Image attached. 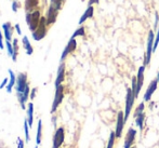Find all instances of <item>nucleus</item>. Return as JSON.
Listing matches in <instances>:
<instances>
[{"label":"nucleus","instance_id":"f257e3e1","mask_svg":"<svg viewBox=\"0 0 159 148\" xmlns=\"http://www.w3.org/2000/svg\"><path fill=\"white\" fill-rule=\"evenodd\" d=\"M30 86L27 82V75L24 73H21L16 76V84H15V91H16V96L19 103L22 102L23 100L24 93H25L27 87Z\"/></svg>","mask_w":159,"mask_h":148},{"label":"nucleus","instance_id":"f03ea898","mask_svg":"<svg viewBox=\"0 0 159 148\" xmlns=\"http://www.w3.org/2000/svg\"><path fill=\"white\" fill-rule=\"evenodd\" d=\"M40 20H41V16H40L39 11L28 12L27 14H26V22H27V25L32 33H34V31L37 29V27L39 26Z\"/></svg>","mask_w":159,"mask_h":148},{"label":"nucleus","instance_id":"7ed1b4c3","mask_svg":"<svg viewBox=\"0 0 159 148\" xmlns=\"http://www.w3.org/2000/svg\"><path fill=\"white\" fill-rule=\"evenodd\" d=\"M47 26H48V25H47L46 17H41V20H40V23H39V26H38L37 29L34 31V33H32L34 40H36V41H39V40L43 39L44 36L47 35Z\"/></svg>","mask_w":159,"mask_h":148},{"label":"nucleus","instance_id":"20e7f679","mask_svg":"<svg viewBox=\"0 0 159 148\" xmlns=\"http://www.w3.org/2000/svg\"><path fill=\"white\" fill-rule=\"evenodd\" d=\"M134 100H135V95L132 89L127 90V97H126V110H125V120H128L130 114H131L132 107L134 104Z\"/></svg>","mask_w":159,"mask_h":148},{"label":"nucleus","instance_id":"39448f33","mask_svg":"<svg viewBox=\"0 0 159 148\" xmlns=\"http://www.w3.org/2000/svg\"><path fill=\"white\" fill-rule=\"evenodd\" d=\"M154 41H155V37H154L153 30H149L148 34V40H147V49H146V54H145V61H144V66L149 64L152 57V53L154 50Z\"/></svg>","mask_w":159,"mask_h":148},{"label":"nucleus","instance_id":"423d86ee","mask_svg":"<svg viewBox=\"0 0 159 148\" xmlns=\"http://www.w3.org/2000/svg\"><path fill=\"white\" fill-rule=\"evenodd\" d=\"M64 98V87L60 86L57 87V90H55V95H54V100H53V104H52V108H51V113H54L57 109L59 105L62 103Z\"/></svg>","mask_w":159,"mask_h":148},{"label":"nucleus","instance_id":"0eeeda50","mask_svg":"<svg viewBox=\"0 0 159 148\" xmlns=\"http://www.w3.org/2000/svg\"><path fill=\"white\" fill-rule=\"evenodd\" d=\"M65 138V132L64 128H59L55 131V134L53 136V147L52 148H60L62 146V144L64 143Z\"/></svg>","mask_w":159,"mask_h":148},{"label":"nucleus","instance_id":"6e6552de","mask_svg":"<svg viewBox=\"0 0 159 148\" xmlns=\"http://www.w3.org/2000/svg\"><path fill=\"white\" fill-rule=\"evenodd\" d=\"M76 48H77V41H76L74 38H70L68 43H67V46L65 47L63 53H62V55H61V62L63 63V61L66 59L67 55L70 54L71 52H74V51L76 50Z\"/></svg>","mask_w":159,"mask_h":148},{"label":"nucleus","instance_id":"1a4fd4ad","mask_svg":"<svg viewBox=\"0 0 159 148\" xmlns=\"http://www.w3.org/2000/svg\"><path fill=\"white\" fill-rule=\"evenodd\" d=\"M144 71H145V66H141L139 68L138 71V76H136V95L135 97L139 96V93H140L141 89L143 87V83H144Z\"/></svg>","mask_w":159,"mask_h":148},{"label":"nucleus","instance_id":"9d476101","mask_svg":"<svg viewBox=\"0 0 159 148\" xmlns=\"http://www.w3.org/2000/svg\"><path fill=\"white\" fill-rule=\"evenodd\" d=\"M125 120L124 118V113L122 111H119L118 113V116H117V125H116V137H121V134H122V130H124V127H125Z\"/></svg>","mask_w":159,"mask_h":148},{"label":"nucleus","instance_id":"9b49d317","mask_svg":"<svg viewBox=\"0 0 159 148\" xmlns=\"http://www.w3.org/2000/svg\"><path fill=\"white\" fill-rule=\"evenodd\" d=\"M135 135H136V131L134 129H129L128 131L126 138H125V144H124V148H131L132 144H133L134 140H135Z\"/></svg>","mask_w":159,"mask_h":148},{"label":"nucleus","instance_id":"f8f14e48","mask_svg":"<svg viewBox=\"0 0 159 148\" xmlns=\"http://www.w3.org/2000/svg\"><path fill=\"white\" fill-rule=\"evenodd\" d=\"M65 79V64L61 63L57 68V79H55V88L62 86V82Z\"/></svg>","mask_w":159,"mask_h":148},{"label":"nucleus","instance_id":"ddd939ff","mask_svg":"<svg viewBox=\"0 0 159 148\" xmlns=\"http://www.w3.org/2000/svg\"><path fill=\"white\" fill-rule=\"evenodd\" d=\"M57 13H59V10H57L55 8L50 6L48 10V15H47L46 20H47V25H51V24L55 23L57 17Z\"/></svg>","mask_w":159,"mask_h":148},{"label":"nucleus","instance_id":"4468645a","mask_svg":"<svg viewBox=\"0 0 159 148\" xmlns=\"http://www.w3.org/2000/svg\"><path fill=\"white\" fill-rule=\"evenodd\" d=\"M157 84H158V81L157 79L156 80H153V81L149 83L148 88H147L146 92H145L144 94V101H146V102H148L149 100L152 98V95L154 94V92L156 91V89H157Z\"/></svg>","mask_w":159,"mask_h":148},{"label":"nucleus","instance_id":"2eb2a0df","mask_svg":"<svg viewBox=\"0 0 159 148\" xmlns=\"http://www.w3.org/2000/svg\"><path fill=\"white\" fill-rule=\"evenodd\" d=\"M2 29H3V35H4V38H6V41H11V40H12L13 27L10 22L4 23L3 25H2Z\"/></svg>","mask_w":159,"mask_h":148},{"label":"nucleus","instance_id":"dca6fc26","mask_svg":"<svg viewBox=\"0 0 159 148\" xmlns=\"http://www.w3.org/2000/svg\"><path fill=\"white\" fill-rule=\"evenodd\" d=\"M9 75H10V79H9V83L8 86H7V92L8 93H11L12 92V89L15 87V84H16V76H15V74L13 73L11 69H9Z\"/></svg>","mask_w":159,"mask_h":148},{"label":"nucleus","instance_id":"f3484780","mask_svg":"<svg viewBox=\"0 0 159 148\" xmlns=\"http://www.w3.org/2000/svg\"><path fill=\"white\" fill-rule=\"evenodd\" d=\"M93 12H94V9H93V7L91 6V7H88L87 8V10L84 11V13L82 14V16L80 17V20H79V25H81V24H84V22L87 21L88 19H90V17H92L93 16Z\"/></svg>","mask_w":159,"mask_h":148},{"label":"nucleus","instance_id":"a211bd4d","mask_svg":"<svg viewBox=\"0 0 159 148\" xmlns=\"http://www.w3.org/2000/svg\"><path fill=\"white\" fill-rule=\"evenodd\" d=\"M22 42H23V47L26 51V54L27 55H32L33 52H34V49H33V46L30 44V41L28 40V37L27 36H24L23 39H22Z\"/></svg>","mask_w":159,"mask_h":148},{"label":"nucleus","instance_id":"6ab92c4d","mask_svg":"<svg viewBox=\"0 0 159 148\" xmlns=\"http://www.w3.org/2000/svg\"><path fill=\"white\" fill-rule=\"evenodd\" d=\"M27 121L30 128H33V122H34V104L33 103H28L27 105Z\"/></svg>","mask_w":159,"mask_h":148},{"label":"nucleus","instance_id":"aec40b11","mask_svg":"<svg viewBox=\"0 0 159 148\" xmlns=\"http://www.w3.org/2000/svg\"><path fill=\"white\" fill-rule=\"evenodd\" d=\"M38 6V0H25V10L28 12L33 11L34 8Z\"/></svg>","mask_w":159,"mask_h":148},{"label":"nucleus","instance_id":"412c9836","mask_svg":"<svg viewBox=\"0 0 159 148\" xmlns=\"http://www.w3.org/2000/svg\"><path fill=\"white\" fill-rule=\"evenodd\" d=\"M12 46H13L12 61H13V62H16V60H17V53H19V40H17L16 38H15V39H13Z\"/></svg>","mask_w":159,"mask_h":148},{"label":"nucleus","instance_id":"4be33fe9","mask_svg":"<svg viewBox=\"0 0 159 148\" xmlns=\"http://www.w3.org/2000/svg\"><path fill=\"white\" fill-rule=\"evenodd\" d=\"M41 131H42V122H41V119H39L38 120V127H37V135H36L37 146L40 145V143H41Z\"/></svg>","mask_w":159,"mask_h":148},{"label":"nucleus","instance_id":"5701e85b","mask_svg":"<svg viewBox=\"0 0 159 148\" xmlns=\"http://www.w3.org/2000/svg\"><path fill=\"white\" fill-rule=\"evenodd\" d=\"M24 133H25V141L26 142H30V125H28L27 119L24 120Z\"/></svg>","mask_w":159,"mask_h":148},{"label":"nucleus","instance_id":"b1692460","mask_svg":"<svg viewBox=\"0 0 159 148\" xmlns=\"http://www.w3.org/2000/svg\"><path fill=\"white\" fill-rule=\"evenodd\" d=\"M135 121H136V125L142 130L143 129V122H144V113L141 114V115H139L138 117L135 118Z\"/></svg>","mask_w":159,"mask_h":148},{"label":"nucleus","instance_id":"393cba45","mask_svg":"<svg viewBox=\"0 0 159 148\" xmlns=\"http://www.w3.org/2000/svg\"><path fill=\"white\" fill-rule=\"evenodd\" d=\"M64 0H50V6L55 8L57 10H60L61 9V6H62V2Z\"/></svg>","mask_w":159,"mask_h":148},{"label":"nucleus","instance_id":"a878e982","mask_svg":"<svg viewBox=\"0 0 159 148\" xmlns=\"http://www.w3.org/2000/svg\"><path fill=\"white\" fill-rule=\"evenodd\" d=\"M115 137H116V133H115V132H111V135H109L108 144H107V147L106 148H113L114 147V143H115Z\"/></svg>","mask_w":159,"mask_h":148},{"label":"nucleus","instance_id":"bb28decb","mask_svg":"<svg viewBox=\"0 0 159 148\" xmlns=\"http://www.w3.org/2000/svg\"><path fill=\"white\" fill-rule=\"evenodd\" d=\"M143 110H144V103H141L138 106V108L135 109V111H134V118H136L139 115L143 114Z\"/></svg>","mask_w":159,"mask_h":148},{"label":"nucleus","instance_id":"cd10ccee","mask_svg":"<svg viewBox=\"0 0 159 148\" xmlns=\"http://www.w3.org/2000/svg\"><path fill=\"white\" fill-rule=\"evenodd\" d=\"M6 47H7V52H8L9 56L12 57L13 55V46L10 41H6Z\"/></svg>","mask_w":159,"mask_h":148},{"label":"nucleus","instance_id":"c85d7f7f","mask_svg":"<svg viewBox=\"0 0 159 148\" xmlns=\"http://www.w3.org/2000/svg\"><path fill=\"white\" fill-rule=\"evenodd\" d=\"M78 36H84V27H79V28H78V29L73 34L71 38H74V39H75V38L78 37Z\"/></svg>","mask_w":159,"mask_h":148},{"label":"nucleus","instance_id":"c756f323","mask_svg":"<svg viewBox=\"0 0 159 148\" xmlns=\"http://www.w3.org/2000/svg\"><path fill=\"white\" fill-rule=\"evenodd\" d=\"M159 43V28H158V33H157V36L155 37V41H154V50L153 52H155L156 49H157V46Z\"/></svg>","mask_w":159,"mask_h":148},{"label":"nucleus","instance_id":"7c9ffc66","mask_svg":"<svg viewBox=\"0 0 159 148\" xmlns=\"http://www.w3.org/2000/svg\"><path fill=\"white\" fill-rule=\"evenodd\" d=\"M17 9H19V2H17L16 0H14V1L12 2V11L13 12H16Z\"/></svg>","mask_w":159,"mask_h":148},{"label":"nucleus","instance_id":"2f4dec72","mask_svg":"<svg viewBox=\"0 0 159 148\" xmlns=\"http://www.w3.org/2000/svg\"><path fill=\"white\" fill-rule=\"evenodd\" d=\"M8 83H9V79L8 78H4V79L2 80L1 84H0V89H3L6 86H8Z\"/></svg>","mask_w":159,"mask_h":148},{"label":"nucleus","instance_id":"473e14b6","mask_svg":"<svg viewBox=\"0 0 159 148\" xmlns=\"http://www.w3.org/2000/svg\"><path fill=\"white\" fill-rule=\"evenodd\" d=\"M17 147L19 148H24V141L21 137L17 138Z\"/></svg>","mask_w":159,"mask_h":148},{"label":"nucleus","instance_id":"72a5a7b5","mask_svg":"<svg viewBox=\"0 0 159 148\" xmlns=\"http://www.w3.org/2000/svg\"><path fill=\"white\" fill-rule=\"evenodd\" d=\"M36 93H37V88H34L32 91H30V97L32 98V100H34V98H35Z\"/></svg>","mask_w":159,"mask_h":148},{"label":"nucleus","instance_id":"f704fd0d","mask_svg":"<svg viewBox=\"0 0 159 148\" xmlns=\"http://www.w3.org/2000/svg\"><path fill=\"white\" fill-rule=\"evenodd\" d=\"M4 44H3V37H2V33L0 30V49H3Z\"/></svg>","mask_w":159,"mask_h":148},{"label":"nucleus","instance_id":"c9c22d12","mask_svg":"<svg viewBox=\"0 0 159 148\" xmlns=\"http://www.w3.org/2000/svg\"><path fill=\"white\" fill-rule=\"evenodd\" d=\"M15 29H16L17 35H22V30H21V27H20V24H15Z\"/></svg>","mask_w":159,"mask_h":148},{"label":"nucleus","instance_id":"e433bc0d","mask_svg":"<svg viewBox=\"0 0 159 148\" xmlns=\"http://www.w3.org/2000/svg\"><path fill=\"white\" fill-rule=\"evenodd\" d=\"M93 3H98V0H89V7H91Z\"/></svg>","mask_w":159,"mask_h":148},{"label":"nucleus","instance_id":"4c0bfd02","mask_svg":"<svg viewBox=\"0 0 159 148\" xmlns=\"http://www.w3.org/2000/svg\"><path fill=\"white\" fill-rule=\"evenodd\" d=\"M157 81L159 82V71H158V75H157Z\"/></svg>","mask_w":159,"mask_h":148},{"label":"nucleus","instance_id":"58836bf2","mask_svg":"<svg viewBox=\"0 0 159 148\" xmlns=\"http://www.w3.org/2000/svg\"><path fill=\"white\" fill-rule=\"evenodd\" d=\"M35 148H38V146H36V147H35Z\"/></svg>","mask_w":159,"mask_h":148},{"label":"nucleus","instance_id":"ea45409f","mask_svg":"<svg viewBox=\"0 0 159 148\" xmlns=\"http://www.w3.org/2000/svg\"><path fill=\"white\" fill-rule=\"evenodd\" d=\"M81 1H84V0H81Z\"/></svg>","mask_w":159,"mask_h":148},{"label":"nucleus","instance_id":"a19ab883","mask_svg":"<svg viewBox=\"0 0 159 148\" xmlns=\"http://www.w3.org/2000/svg\"><path fill=\"white\" fill-rule=\"evenodd\" d=\"M131 148H134V147H131Z\"/></svg>","mask_w":159,"mask_h":148}]
</instances>
